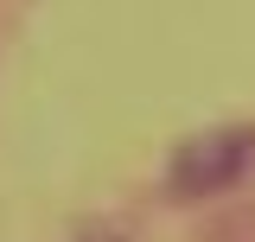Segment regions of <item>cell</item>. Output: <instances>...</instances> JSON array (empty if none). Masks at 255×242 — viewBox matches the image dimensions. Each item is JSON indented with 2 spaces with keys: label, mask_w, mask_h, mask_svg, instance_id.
Masks as SVG:
<instances>
[{
  "label": "cell",
  "mask_w": 255,
  "mask_h": 242,
  "mask_svg": "<svg viewBox=\"0 0 255 242\" xmlns=\"http://www.w3.org/2000/svg\"><path fill=\"white\" fill-rule=\"evenodd\" d=\"M243 185H255V127L249 121L191 134L166 166L172 198H223V191H243Z\"/></svg>",
  "instance_id": "cell-1"
}]
</instances>
